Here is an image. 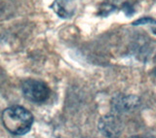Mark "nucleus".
Instances as JSON below:
<instances>
[{"label": "nucleus", "instance_id": "obj_5", "mask_svg": "<svg viewBox=\"0 0 156 138\" xmlns=\"http://www.w3.org/2000/svg\"><path fill=\"white\" fill-rule=\"evenodd\" d=\"M156 23V19H152V18H149V17H144L143 19H139L138 21H136L133 22L134 26H140V24H151Z\"/></svg>", "mask_w": 156, "mask_h": 138}, {"label": "nucleus", "instance_id": "obj_2", "mask_svg": "<svg viewBox=\"0 0 156 138\" xmlns=\"http://www.w3.org/2000/svg\"><path fill=\"white\" fill-rule=\"evenodd\" d=\"M23 93L26 98L32 102L40 103L48 99L50 90L45 83L33 79H28L23 83Z\"/></svg>", "mask_w": 156, "mask_h": 138}, {"label": "nucleus", "instance_id": "obj_4", "mask_svg": "<svg viewBox=\"0 0 156 138\" xmlns=\"http://www.w3.org/2000/svg\"><path fill=\"white\" fill-rule=\"evenodd\" d=\"M52 8L58 17L69 19L75 13L76 4L74 0H55Z\"/></svg>", "mask_w": 156, "mask_h": 138}, {"label": "nucleus", "instance_id": "obj_3", "mask_svg": "<svg viewBox=\"0 0 156 138\" xmlns=\"http://www.w3.org/2000/svg\"><path fill=\"white\" fill-rule=\"evenodd\" d=\"M100 129L102 134L106 136H117L121 132V122L117 117L112 115H107L102 117L100 122Z\"/></svg>", "mask_w": 156, "mask_h": 138}, {"label": "nucleus", "instance_id": "obj_1", "mask_svg": "<svg viewBox=\"0 0 156 138\" xmlns=\"http://www.w3.org/2000/svg\"><path fill=\"white\" fill-rule=\"evenodd\" d=\"M3 125L13 135H23L30 130L33 116L26 108L14 105L6 108L2 113Z\"/></svg>", "mask_w": 156, "mask_h": 138}, {"label": "nucleus", "instance_id": "obj_6", "mask_svg": "<svg viewBox=\"0 0 156 138\" xmlns=\"http://www.w3.org/2000/svg\"><path fill=\"white\" fill-rule=\"evenodd\" d=\"M153 32H154V33L156 34V28H153Z\"/></svg>", "mask_w": 156, "mask_h": 138}]
</instances>
